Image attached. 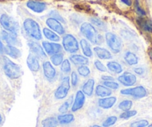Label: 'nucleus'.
<instances>
[{"mask_svg":"<svg viewBox=\"0 0 152 127\" xmlns=\"http://www.w3.org/2000/svg\"><path fill=\"white\" fill-rule=\"evenodd\" d=\"M49 16L52 17V18L55 19V20H58V21L61 22H65V20L64 19L61 17V15L59 14V13L56 11H52L49 13Z\"/></svg>","mask_w":152,"mask_h":127,"instance_id":"nucleus-42","label":"nucleus"},{"mask_svg":"<svg viewBox=\"0 0 152 127\" xmlns=\"http://www.w3.org/2000/svg\"><path fill=\"white\" fill-rule=\"evenodd\" d=\"M42 44H43V47L45 50V52H46V54L49 55H53L55 54L61 53L63 49L62 46L59 43H54V42L44 41Z\"/></svg>","mask_w":152,"mask_h":127,"instance_id":"nucleus-12","label":"nucleus"},{"mask_svg":"<svg viewBox=\"0 0 152 127\" xmlns=\"http://www.w3.org/2000/svg\"><path fill=\"white\" fill-rule=\"evenodd\" d=\"M90 127H103V126H102L96 125V124H95V125H92V126H90Z\"/></svg>","mask_w":152,"mask_h":127,"instance_id":"nucleus-49","label":"nucleus"},{"mask_svg":"<svg viewBox=\"0 0 152 127\" xmlns=\"http://www.w3.org/2000/svg\"><path fill=\"white\" fill-rule=\"evenodd\" d=\"M94 65L96 67V69L102 72H106L107 71V67L101 62L100 60H96L94 62Z\"/></svg>","mask_w":152,"mask_h":127,"instance_id":"nucleus-41","label":"nucleus"},{"mask_svg":"<svg viewBox=\"0 0 152 127\" xmlns=\"http://www.w3.org/2000/svg\"><path fill=\"white\" fill-rule=\"evenodd\" d=\"M57 119L60 124L66 125V124H69L74 121L75 116L72 114H61V115H58Z\"/></svg>","mask_w":152,"mask_h":127,"instance_id":"nucleus-26","label":"nucleus"},{"mask_svg":"<svg viewBox=\"0 0 152 127\" xmlns=\"http://www.w3.org/2000/svg\"><path fill=\"white\" fill-rule=\"evenodd\" d=\"M116 97L113 96H109V97H102L98 101V104L100 108L103 109H111L114 105L116 104Z\"/></svg>","mask_w":152,"mask_h":127,"instance_id":"nucleus-16","label":"nucleus"},{"mask_svg":"<svg viewBox=\"0 0 152 127\" xmlns=\"http://www.w3.org/2000/svg\"><path fill=\"white\" fill-rule=\"evenodd\" d=\"M134 71L138 75H142L145 73V69L142 67H137L134 68Z\"/></svg>","mask_w":152,"mask_h":127,"instance_id":"nucleus-45","label":"nucleus"},{"mask_svg":"<svg viewBox=\"0 0 152 127\" xmlns=\"http://www.w3.org/2000/svg\"><path fill=\"white\" fill-rule=\"evenodd\" d=\"M124 4H125L128 6H131V0H121Z\"/></svg>","mask_w":152,"mask_h":127,"instance_id":"nucleus-47","label":"nucleus"},{"mask_svg":"<svg viewBox=\"0 0 152 127\" xmlns=\"http://www.w3.org/2000/svg\"><path fill=\"white\" fill-rule=\"evenodd\" d=\"M72 97H70L68 100L64 102V103L61 104V106H60L59 109H58V111H59L60 113L61 114H65L68 112L70 106H71V103H73Z\"/></svg>","mask_w":152,"mask_h":127,"instance_id":"nucleus-32","label":"nucleus"},{"mask_svg":"<svg viewBox=\"0 0 152 127\" xmlns=\"http://www.w3.org/2000/svg\"><path fill=\"white\" fill-rule=\"evenodd\" d=\"M61 70L64 74H68L71 71V63L69 60H64L63 62L61 65Z\"/></svg>","mask_w":152,"mask_h":127,"instance_id":"nucleus-37","label":"nucleus"},{"mask_svg":"<svg viewBox=\"0 0 152 127\" xmlns=\"http://www.w3.org/2000/svg\"><path fill=\"white\" fill-rule=\"evenodd\" d=\"M148 127H152V124H150V125L148 126Z\"/></svg>","mask_w":152,"mask_h":127,"instance_id":"nucleus-51","label":"nucleus"},{"mask_svg":"<svg viewBox=\"0 0 152 127\" xmlns=\"http://www.w3.org/2000/svg\"><path fill=\"white\" fill-rule=\"evenodd\" d=\"M133 106V102L130 100H122L120 103L119 104V109L122 110L123 112L125 111L131 110Z\"/></svg>","mask_w":152,"mask_h":127,"instance_id":"nucleus-34","label":"nucleus"},{"mask_svg":"<svg viewBox=\"0 0 152 127\" xmlns=\"http://www.w3.org/2000/svg\"><path fill=\"white\" fill-rule=\"evenodd\" d=\"M70 61L75 65H87L89 62V60L87 57L80 54L71 55L69 57Z\"/></svg>","mask_w":152,"mask_h":127,"instance_id":"nucleus-23","label":"nucleus"},{"mask_svg":"<svg viewBox=\"0 0 152 127\" xmlns=\"http://www.w3.org/2000/svg\"><path fill=\"white\" fill-rule=\"evenodd\" d=\"M3 70L5 75L10 79L15 80L20 77L23 74L20 65L16 64L11 60L8 59L7 57H3Z\"/></svg>","mask_w":152,"mask_h":127,"instance_id":"nucleus-2","label":"nucleus"},{"mask_svg":"<svg viewBox=\"0 0 152 127\" xmlns=\"http://www.w3.org/2000/svg\"><path fill=\"white\" fill-rule=\"evenodd\" d=\"M118 118L116 116H114V115H112V116L108 117L107 118L104 120L103 123H102V126L103 127H110L112 126H113L114 124L116 123V121H117Z\"/></svg>","mask_w":152,"mask_h":127,"instance_id":"nucleus-35","label":"nucleus"},{"mask_svg":"<svg viewBox=\"0 0 152 127\" xmlns=\"http://www.w3.org/2000/svg\"><path fill=\"white\" fill-rule=\"evenodd\" d=\"M103 85L111 90H116L119 87V83L115 82L114 80H112V81H104Z\"/></svg>","mask_w":152,"mask_h":127,"instance_id":"nucleus-40","label":"nucleus"},{"mask_svg":"<svg viewBox=\"0 0 152 127\" xmlns=\"http://www.w3.org/2000/svg\"><path fill=\"white\" fill-rule=\"evenodd\" d=\"M105 39L108 47L113 53H119L122 50V42L120 38L112 32H107L105 34Z\"/></svg>","mask_w":152,"mask_h":127,"instance_id":"nucleus-4","label":"nucleus"},{"mask_svg":"<svg viewBox=\"0 0 152 127\" xmlns=\"http://www.w3.org/2000/svg\"><path fill=\"white\" fill-rule=\"evenodd\" d=\"M120 93L123 95L131 96L137 99H141L147 96V91L145 88L142 86L134 87V88L126 89L121 90Z\"/></svg>","mask_w":152,"mask_h":127,"instance_id":"nucleus-7","label":"nucleus"},{"mask_svg":"<svg viewBox=\"0 0 152 127\" xmlns=\"http://www.w3.org/2000/svg\"><path fill=\"white\" fill-rule=\"evenodd\" d=\"M118 81L127 87L132 86L137 83V77L133 73L125 71L118 77Z\"/></svg>","mask_w":152,"mask_h":127,"instance_id":"nucleus-9","label":"nucleus"},{"mask_svg":"<svg viewBox=\"0 0 152 127\" xmlns=\"http://www.w3.org/2000/svg\"><path fill=\"white\" fill-rule=\"evenodd\" d=\"M96 94L98 97H109L112 94V90L106 87L104 85H98L96 88Z\"/></svg>","mask_w":152,"mask_h":127,"instance_id":"nucleus-22","label":"nucleus"},{"mask_svg":"<svg viewBox=\"0 0 152 127\" xmlns=\"http://www.w3.org/2000/svg\"><path fill=\"white\" fill-rule=\"evenodd\" d=\"M0 24L7 31L17 34L19 31V24L10 16L2 14L0 17Z\"/></svg>","mask_w":152,"mask_h":127,"instance_id":"nucleus-6","label":"nucleus"},{"mask_svg":"<svg viewBox=\"0 0 152 127\" xmlns=\"http://www.w3.org/2000/svg\"><path fill=\"white\" fill-rule=\"evenodd\" d=\"M2 123V115H1V114H0V124Z\"/></svg>","mask_w":152,"mask_h":127,"instance_id":"nucleus-50","label":"nucleus"},{"mask_svg":"<svg viewBox=\"0 0 152 127\" xmlns=\"http://www.w3.org/2000/svg\"><path fill=\"white\" fill-rule=\"evenodd\" d=\"M58 124H59V122L55 117L45 118L41 122V125L43 127H58Z\"/></svg>","mask_w":152,"mask_h":127,"instance_id":"nucleus-29","label":"nucleus"},{"mask_svg":"<svg viewBox=\"0 0 152 127\" xmlns=\"http://www.w3.org/2000/svg\"><path fill=\"white\" fill-rule=\"evenodd\" d=\"M137 23L144 30L152 33V20L140 18L137 20Z\"/></svg>","mask_w":152,"mask_h":127,"instance_id":"nucleus-28","label":"nucleus"},{"mask_svg":"<svg viewBox=\"0 0 152 127\" xmlns=\"http://www.w3.org/2000/svg\"><path fill=\"white\" fill-rule=\"evenodd\" d=\"M70 89V83L69 77H66L63 79L61 85L58 87L55 92V97L57 100L64 99L68 94Z\"/></svg>","mask_w":152,"mask_h":127,"instance_id":"nucleus-8","label":"nucleus"},{"mask_svg":"<svg viewBox=\"0 0 152 127\" xmlns=\"http://www.w3.org/2000/svg\"><path fill=\"white\" fill-rule=\"evenodd\" d=\"M62 43L64 50L68 53H75L79 50V43L76 38L72 34H66L63 37Z\"/></svg>","mask_w":152,"mask_h":127,"instance_id":"nucleus-5","label":"nucleus"},{"mask_svg":"<svg viewBox=\"0 0 152 127\" xmlns=\"http://www.w3.org/2000/svg\"><path fill=\"white\" fill-rule=\"evenodd\" d=\"M1 35H2V39L6 42L7 45L14 46H20V41L17 38V34L7 31V30H2Z\"/></svg>","mask_w":152,"mask_h":127,"instance_id":"nucleus-13","label":"nucleus"},{"mask_svg":"<svg viewBox=\"0 0 152 127\" xmlns=\"http://www.w3.org/2000/svg\"><path fill=\"white\" fill-rule=\"evenodd\" d=\"M137 114V112L136 110H128V111H125V112H122L120 115L119 118L121 119L124 120H128L129 118L134 117Z\"/></svg>","mask_w":152,"mask_h":127,"instance_id":"nucleus-38","label":"nucleus"},{"mask_svg":"<svg viewBox=\"0 0 152 127\" xmlns=\"http://www.w3.org/2000/svg\"><path fill=\"white\" fill-rule=\"evenodd\" d=\"M43 34L46 36V39L52 41V42H58L60 40L59 36L57 33H55L50 29L46 28L43 29Z\"/></svg>","mask_w":152,"mask_h":127,"instance_id":"nucleus-30","label":"nucleus"},{"mask_svg":"<svg viewBox=\"0 0 152 127\" xmlns=\"http://www.w3.org/2000/svg\"><path fill=\"white\" fill-rule=\"evenodd\" d=\"M80 46H81V49H82L83 54L85 55L87 57H91L93 56V50L91 49L90 43L88 41L85 39H82L80 41Z\"/></svg>","mask_w":152,"mask_h":127,"instance_id":"nucleus-25","label":"nucleus"},{"mask_svg":"<svg viewBox=\"0 0 152 127\" xmlns=\"http://www.w3.org/2000/svg\"><path fill=\"white\" fill-rule=\"evenodd\" d=\"M28 8L36 13H42L46 10V4L45 2H38V1H28L26 4Z\"/></svg>","mask_w":152,"mask_h":127,"instance_id":"nucleus-18","label":"nucleus"},{"mask_svg":"<svg viewBox=\"0 0 152 127\" xmlns=\"http://www.w3.org/2000/svg\"><path fill=\"white\" fill-rule=\"evenodd\" d=\"M31 53L37 57L39 60H43L46 58V54L43 50L42 46L39 43L35 42H29L28 43Z\"/></svg>","mask_w":152,"mask_h":127,"instance_id":"nucleus-11","label":"nucleus"},{"mask_svg":"<svg viewBox=\"0 0 152 127\" xmlns=\"http://www.w3.org/2000/svg\"><path fill=\"white\" fill-rule=\"evenodd\" d=\"M4 53V46L2 43V41H1V39H0V54Z\"/></svg>","mask_w":152,"mask_h":127,"instance_id":"nucleus-48","label":"nucleus"},{"mask_svg":"<svg viewBox=\"0 0 152 127\" xmlns=\"http://www.w3.org/2000/svg\"><path fill=\"white\" fill-rule=\"evenodd\" d=\"M81 33L84 37L87 38L90 42L93 44L99 45L102 44L103 42L102 36L98 33L97 30L94 26L89 22H84L81 26Z\"/></svg>","mask_w":152,"mask_h":127,"instance_id":"nucleus-1","label":"nucleus"},{"mask_svg":"<svg viewBox=\"0 0 152 127\" xmlns=\"http://www.w3.org/2000/svg\"><path fill=\"white\" fill-rule=\"evenodd\" d=\"M90 21H91V22L93 23L94 25H96V27H98L102 30H105L107 29L106 24H105L102 20H101L100 19L96 18V17H92V18L90 19Z\"/></svg>","mask_w":152,"mask_h":127,"instance_id":"nucleus-33","label":"nucleus"},{"mask_svg":"<svg viewBox=\"0 0 152 127\" xmlns=\"http://www.w3.org/2000/svg\"><path fill=\"white\" fill-rule=\"evenodd\" d=\"M134 4H135V9H136V11L137 12V14L140 16H145V14H146L145 11L144 10H143L142 8L140 6V4H139L138 0H136L135 3Z\"/></svg>","mask_w":152,"mask_h":127,"instance_id":"nucleus-44","label":"nucleus"},{"mask_svg":"<svg viewBox=\"0 0 152 127\" xmlns=\"http://www.w3.org/2000/svg\"><path fill=\"white\" fill-rule=\"evenodd\" d=\"M78 73L81 77H88L90 74V69L87 65H81L78 68Z\"/></svg>","mask_w":152,"mask_h":127,"instance_id":"nucleus-36","label":"nucleus"},{"mask_svg":"<svg viewBox=\"0 0 152 127\" xmlns=\"http://www.w3.org/2000/svg\"><path fill=\"white\" fill-rule=\"evenodd\" d=\"M149 125V123L147 120H139L131 123L130 127H147Z\"/></svg>","mask_w":152,"mask_h":127,"instance_id":"nucleus-39","label":"nucleus"},{"mask_svg":"<svg viewBox=\"0 0 152 127\" xmlns=\"http://www.w3.org/2000/svg\"><path fill=\"white\" fill-rule=\"evenodd\" d=\"M46 23L48 25V27L50 28L52 30L58 33V34L62 35L65 33V30H64V27L61 25V22L58 21V20L51 17V18H49L48 20H46Z\"/></svg>","mask_w":152,"mask_h":127,"instance_id":"nucleus-15","label":"nucleus"},{"mask_svg":"<svg viewBox=\"0 0 152 127\" xmlns=\"http://www.w3.org/2000/svg\"><path fill=\"white\" fill-rule=\"evenodd\" d=\"M93 51H94L96 56L101 60H110L112 58V54H111L110 52L104 48L96 46L93 49Z\"/></svg>","mask_w":152,"mask_h":127,"instance_id":"nucleus-20","label":"nucleus"},{"mask_svg":"<svg viewBox=\"0 0 152 127\" xmlns=\"http://www.w3.org/2000/svg\"><path fill=\"white\" fill-rule=\"evenodd\" d=\"M95 80L93 79H88L82 87V91L88 97H91L94 91Z\"/></svg>","mask_w":152,"mask_h":127,"instance_id":"nucleus-21","label":"nucleus"},{"mask_svg":"<svg viewBox=\"0 0 152 127\" xmlns=\"http://www.w3.org/2000/svg\"><path fill=\"white\" fill-rule=\"evenodd\" d=\"M85 94L82 91L79 90L76 92L75 100H73L72 106V112H75L82 109L85 103Z\"/></svg>","mask_w":152,"mask_h":127,"instance_id":"nucleus-10","label":"nucleus"},{"mask_svg":"<svg viewBox=\"0 0 152 127\" xmlns=\"http://www.w3.org/2000/svg\"><path fill=\"white\" fill-rule=\"evenodd\" d=\"M125 62L129 65H135L138 63L139 58L137 55L131 52H127L124 56Z\"/></svg>","mask_w":152,"mask_h":127,"instance_id":"nucleus-27","label":"nucleus"},{"mask_svg":"<svg viewBox=\"0 0 152 127\" xmlns=\"http://www.w3.org/2000/svg\"><path fill=\"white\" fill-rule=\"evenodd\" d=\"M43 74L46 78L49 80H53L57 76V71L52 62L49 61H45L43 63Z\"/></svg>","mask_w":152,"mask_h":127,"instance_id":"nucleus-14","label":"nucleus"},{"mask_svg":"<svg viewBox=\"0 0 152 127\" xmlns=\"http://www.w3.org/2000/svg\"><path fill=\"white\" fill-rule=\"evenodd\" d=\"M107 68L109 69L110 72L114 74H121L123 71V68L122 65L116 61H110L107 63Z\"/></svg>","mask_w":152,"mask_h":127,"instance_id":"nucleus-24","label":"nucleus"},{"mask_svg":"<svg viewBox=\"0 0 152 127\" xmlns=\"http://www.w3.org/2000/svg\"><path fill=\"white\" fill-rule=\"evenodd\" d=\"M78 83V76L75 71H73L71 74V83L73 86H76Z\"/></svg>","mask_w":152,"mask_h":127,"instance_id":"nucleus-43","label":"nucleus"},{"mask_svg":"<svg viewBox=\"0 0 152 127\" xmlns=\"http://www.w3.org/2000/svg\"><path fill=\"white\" fill-rule=\"evenodd\" d=\"M27 62L28 67V68L31 71L37 72V71L40 70V62H39V59L35 55L31 53V52L28 54V56L27 62Z\"/></svg>","mask_w":152,"mask_h":127,"instance_id":"nucleus-17","label":"nucleus"},{"mask_svg":"<svg viewBox=\"0 0 152 127\" xmlns=\"http://www.w3.org/2000/svg\"><path fill=\"white\" fill-rule=\"evenodd\" d=\"M4 52L5 53V54L8 55L13 59H18L22 55L20 49H18L15 46H10V45L4 46Z\"/></svg>","mask_w":152,"mask_h":127,"instance_id":"nucleus-19","label":"nucleus"},{"mask_svg":"<svg viewBox=\"0 0 152 127\" xmlns=\"http://www.w3.org/2000/svg\"><path fill=\"white\" fill-rule=\"evenodd\" d=\"M63 61H64V55L61 53L55 54L51 57V62L54 65L58 66V65H61Z\"/></svg>","mask_w":152,"mask_h":127,"instance_id":"nucleus-31","label":"nucleus"},{"mask_svg":"<svg viewBox=\"0 0 152 127\" xmlns=\"http://www.w3.org/2000/svg\"><path fill=\"white\" fill-rule=\"evenodd\" d=\"M102 79L104 80V81H112V80H114L113 77L108 75L102 76Z\"/></svg>","mask_w":152,"mask_h":127,"instance_id":"nucleus-46","label":"nucleus"},{"mask_svg":"<svg viewBox=\"0 0 152 127\" xmlns=\"http://www.w3.org/2000/svg\"><path fill=\"white\" fill-rule=\"evenodd\" d=\"M23 28L26 33L30 37L40 40L42 39V33L39 24L32 19H26L23 22Z\"/></svg>","mask_w":152,"mask_h":127,"instance_id":"nucleus-3","label":"nucleus"}]
</instances>
